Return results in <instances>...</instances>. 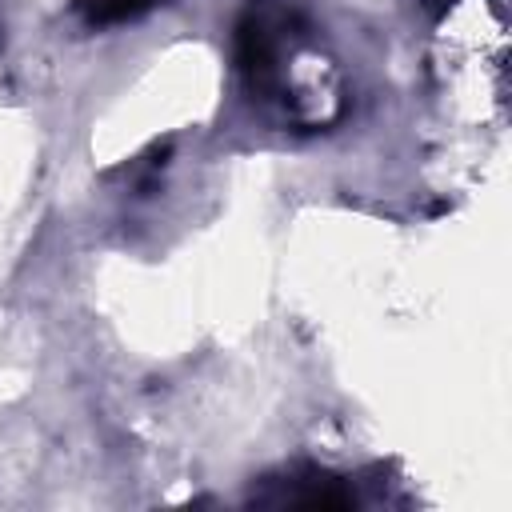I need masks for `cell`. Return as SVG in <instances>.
<instances>
[{
  "mask_svg": "<svg viewBox=\"0 0 512 512\" xmlns=\"http://www.w3.org/2000/svg\"><path fill=\"white\" fill-rule=\"evenodd\" d=\"M236 68L252 92H268L276 84V44L260 16H244L236 24Z\"/></svg>",
  "mask_w": 512,
  "mask_h": 512,
  "instance_id": "obj_1",
  "label": "cell"
},
{
  "mask_svg": "<svg viewBox=\"0 0 512 512\" xmlns=\"http://www.w3.org/2000/svg\"><path fill=\"white\" fill-rule=\"evenodd\" d=\"M160 0H80V12L88 24H124L156 8Z\"/></svg>",
  "mask_w": 512,
  "mask_h": 512,
  "instance_id": "obj_2",
  "label": "cell"
}]
</instances>
